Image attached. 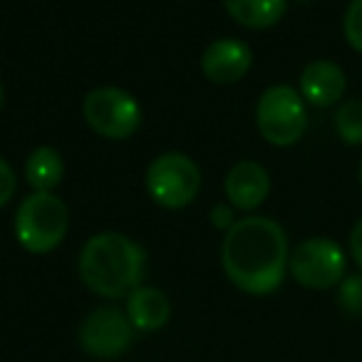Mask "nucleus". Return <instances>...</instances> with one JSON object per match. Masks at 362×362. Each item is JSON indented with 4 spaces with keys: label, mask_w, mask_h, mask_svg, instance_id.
<instances>
[{
    "label": "nucleus",
    "mask_w": 362,
    "mask_h": 362,
    "mask_svg": "<svg viewBox=\"0 0 362 362\" xmlns=\"http://www.w3.org/2000/svg\"><path fill=\"white\" fill-rule=\"evenodd\" d=\"M291 248L278 221L268 216H243L226 231L221 266L226 278L248 296H271L288 273Z\"/></svg>",
    "instance_id": "obj_1"
},
{
    "label": "nucleus",
    "mask_w": 362,
    "mask_h": 362,
    "mask_svg": "<svg viewBox=\"0 0 362 362\" xmlns=\"http://www.w3.org/2000/svg\"><path fill=\"white\" fill-rule=\"evenodd\" d=\"M144 266V248L119 231H102L90 236L77 261L82 283L107 300H119L139 288Z\"/></svg>",
    "instance_id": "obj_2"
},
{
    "label": "nucleus",
    "mask_w": 362,
    "mask_h": 362,
    "mask_svg": "<svg viewBox=\"0 0 362 362\" xmlns=\"http://www.w3.org/2000/svg\"><path fill=\"white\" fill-rule=\"evenodd\" d=\"M67 228H70V211L55 192H33L18 204L13 231L18 243L33 256H45L55 251L65 241Z\"/></svg>",
    "instance_id": "obj_3"
},
{
    "label": "nucleus",
    "mask_w": 362,
    "mask_h": 362,
    "mask_svg": "<svg viewBox=\"0 0 362 362\" xmlns=\"http://www.w3.org/2000/svg\"><path fill=\"white\" fill-rule=\"evenodd\" d=\"M256 127L273 146H293L308 129L305 100L288 85H273L258 97Z\"/></svg>",
    "instance_id": "obj_4"
},
{
    "label": "nucleus",
    "mask_w": 362,
    "mask_h": 362,
    "mask_svg": "<svg viewBox=\"0 0 362 362\" xmlns=\"http://www.w3.org/2000/svg\"><path fill=\"white\" fill-rule=\"evenodd\" d=\"M146 192L151 202L164 209H184L199 197L202 169L192 156L164 151L146 169Z\"/></svg>",
    "instance_id": "obj_5"
},
{
    "label": "nucleus",
    "mask_w": 362,
    "mask_h": 362,
    "mask_svg": "<svg viewBox=\"0 0 362 362\" xmlns=\"http://www.w3.org/2000/svg\"><path fill=\"white\" fill-rule=\"evenodd\" d=\"M85 122L97 136L112 141L129 139L141 127V105L119 87H95L82 102Z\"/></svg>",
    "instance_id": "obj_6"
},
{
    "label": "nucleus",
    "mask_w": 362,
    "mask_h": 362,
    "mask_svg": "<svg viewBox=\"0 0 362 362\" xmlns=\"http://www.w3.org/2000/svg\"><path fill=\"white\" fill-rule=\"evenodd\" d=\"M347 258L340 243L332 238H305L298 243L296 251H291L288 273L293 281L310 291H327V288L340 286V281L347 276Z\"/></svg>",
    "instance_id": "obj_7"
},
{
    "label": "nucleus",
    "mask_w": 362,
    "mask_h": 362,
    "mask_svg": "<svg viewBox=\"0 0 362 362\" xmlns=\"http://www.w3.org/2000/svg\"><path fill=\"white\" fill-rule=\"evenodd\" d=\"M132 335H134V327H132L129 317L115 305L95 308L80 325L82 350L100 360H112L129 350Z\"/></svg>",
    "instance_id": "obj_8"
},
{
    "label": "nucleus",
    "mask_w": 362,
    "mask_h": 362,
    "mask_svg": "<svg viewBox=\"0 0 362 362\" xmlns=\"http://www.w3.org/2000/svg\"><path fill=\"white\" fill-rule=\"evenodd\" d=\"M253 65V50L236 37L214 40L202 55V72L214 85H236Z\"/></svg>",
    "instance_id": "obj_9"
},
{
    "label": "nucleus",
    "mask_w": 362,
    "mask_h": 362,
    "mask_svg": "<svg viewBox=\"0 0 362 362\" xmlns=\"http://www.w3.org/2000/svg\"><path fill=\"white\" fill-rule=\"evenodd\" d=\"M223 192L236 211H256L271 194V176L263 164L243 159L228 169Z\"/></svg>",
    "instance_id": "obj_10"
},
{
    "label": "nucleus",
    "mask_w": 362,
    "mask_h": 362,
    "mask_svg": "<svg viewBox=\"0 0 362 362\" xmlns=\"http://www.w3.org/2000/svg\"><path fill=\"white\" fill-rule=\"evenodd\" d=\"M345 90V70L332 60H315L300 72V97L315 107L337 105Z\"/></svg>",
    "instance_id": "obj_11"
},
{
    "label": "nucleus",
    "mask_w": 362,
    "mask_h": 362,
    "mask_svg": "<svg viewBox=\"0 0 362 362\" xmlns=\"http://www.w3.org/2000/svg\"><path fill=\"white\" fill-rule=\"evenodd\" d=\"M127 317L132 327L141 332H154L169 322L171 303L164 291L151 286H139L127 296Z\"/></svg>",
    "instance_id": "obj_12"
},
{
    "label": "nucleus",
    "mask_w": 362,
    "mask_h": 362,
    "mask_svg": "<svg viewBox=\"0 0 362 362\" xmlns=\"http://www.w3.org/2000/svg\"><path fill=\"white\" fill-rule=\"evenodd\" d=\"M223 8L238 25L248 30H266L281 23L288 0H223Z\"/></svg>",
    "instance_id": "obj_13"
},
{
    "label": "nucleus",
    "mask_w": 362,
    "mask_h": 362,
    "mask_svg": "<svg viewBox=\"0 0 362 362\" xmlns=\"http://www.w3.org/2000/svg\"><path fill=\"white\" fill-rule=\"evenodd\" d=\"M65 176V164L62 156L52 146H37L25 159V181L33 187V192L52 194L60 187Z\"/></svg>",
    "instance_id": "obj_14"
},
{
    "label": "nucleus",
    "mask_w": 362,
    "mask_h": 362,
    "mask_svg": "<svg viewBox=\"0 0 362 362\" xmlns=\"http://www.w3.org/2000/svg\"><path fill=\"white\" fill-rule=\"evenodd\" d=\"M335 132L345 144H362V100H350L335 112Z\"/></svg>",
    "instance_id": "obj_15"
},
{
    "label": "nucleus",
    "mask_w": 362,
    "mask_h": 362,
    "mask_svg": "<svg viewBox=\"0 0 362 362\" xmlns=\"http://www.w3.org/2000/svg\"><path fill=\"white\" fill-rule=\"evenodd\" d=\"M337 305L347 315H362V271L345 276L337 286Z\"/></svg>",
    "instance_id": "obj_16"
},
{
    "label": "nucleus",
    "mask_w": 362,
    "mask_h": 362,
    "mask_svg": "<svg viewBox=\"0 0 362 362\" xmlns=\"http://www.w3.org/2000/svg\"><path fill=\"white\" fill-rule=\"evenodd\" d=\"M342 33L347 45L355 52H362V0H350V6L342 18Z\"/></svg>",
    "instance_id": "obj_17"
},
{
    "label": "nucleus",
    "mask_w": 362,
    "mask_h": 362,
    "mask_svg": "<svg viewBox=\"0 0 362 362\" xmlns=\"http://www.w3.org/2000/svg\"><path fill=\"white\" fill-rule=\"evenodd\" d=\"M16 189H18L16 171H13V166L0 156V209L16 197Z\"/></svg>",
    "instance_id": "obj_18"
},
{
    "label": "nucleus",
    "mask_w": 362,
    "mask_h": 362,
    "mask_svg": "<svg viewBox=\"0 0 362 362\" xmlns=\"http://www.w3.org/2000/svg\"><path fill=\"white\" fill-rule=\"evenodd\" d=\"M233 214H236V209H233L231 204H218V206H214L211 209V226H216L218 231L226 233L228 228H231L233 223L238 221Z\"/></svg>",
    "instance_id": "obj_19"
},
{
    "label": "nucleus",
    "mask_w": 362,
    "mask_h": 362,
    "mask_svg": "<svg viewBox=\"0 0 362 362\" xmlns=\"http://www.w3.org/2000/svg\"><path fill=\"white\" fill-rule=\"evenodd\" d=\"M350 256L362 271V216L357 218V223L352 226V231H350Z\"/></svg>",
    "instance_id": "obj_20"
},
{
    "label": "nucleus",
    "mask_w": 362,
    "mask_h": 362,
    "mask_svg": "<svg viewBox=\"0 0 362 362\" xmlns=\"http://www.w3.org/2000/svg\"><path fill=\"white\" fill-rule=\"evenodd\" d=\"M3 102H6V87H3V82H0V107H3Z\"/></svg>",
    "instance_id": "obj_21"
},
{
    "label": "nucleus",
    "mask_w": 362,
    "mask_h": 362,
    "mask_svg": "<svg viewBox=\"0 0 362 362\" xmlns=\"http://www.w3.org/2000/svg\"><path fill=\"white\" fill-rule=\"evenodd\" d=\"M357 179H360V189H362V161H360V169H357Z\"/></svg>",
    "instance_id": "obj_22"
},
{
    "label": "nucleus",
    "mask_w": 362,
    "mask_h": 362,
    "mask_svg": "<svg viewBox=\"0 0 362 362\" xmlns=\"http://www.w3.org/2000/svg\"><path fill=\"white\" fill-rule=\"evenodd\" d=\"M298 3H308V0H298Z\"/></svg>",
    "instance_id": "obj_23"
}]
</instances>
